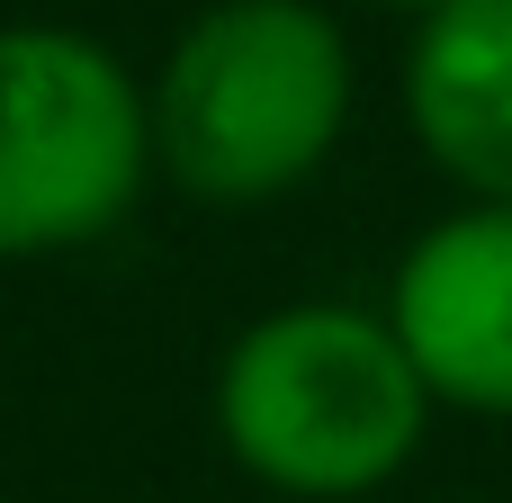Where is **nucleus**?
<instances>
[{
	"label": "nucleus",
	"mask_w": 512,
	"mask_h": 503,
	"mask_svg": "<svg viewBox=\"0 0 512 503\" xmlns=\"http://www.w3.org/2000/svg\"><path fill=\"white\" fill-rule=\"evenodd\" d=\"M378 9H405V18H423V9H432V0H378Z\"/></svg>",
	"instance_id": "nucleus-6"
},
{
	"label": "nucleus",
	"mask_w": 512,
	"mask_h": 503,
	"mask_svg": "<svg viewBox=\"0 0 512 503\" xmlns=\"http://www.w3.org/2000/svg\"><path fill=\"white\" fill-rule=\"evenodd\" d=\"M405 117L432 171L512 198V0H432L405 54Z\"/></svg>",
	"instance_id": "nucleus-5"
},
{
	"label": "nucleus",
	"mask_w": 512,
	"mask_h": 503,
	"mask_svg": "<svg viewBox=\"0 0 512 503\" xmlns=\"http://www.w3.org/2000/svg\"><path fill=\"white\" fill-rule=\"evenodd\" d=\"M153 162L126 63L72 27H0V261L108 234Z\"/></svg>",
	"instance_id": "nucleus-3"
},
{
	"label": "nucleus",
	"mask_w": 512,
	"mask_h": 503,
	"mask_svg": "<svg viewBox=\"0 0 512 503\" xmlns=\"http://www.w3.org/2000/svg\"><path fill=\"white\" fill-rule=\"evenodd\" d=\"M432 405L414 351L369 306H279L216 369L225 450L297 503L378 495L423 450Z\"/></svg>",
	"instance_id": "nucleus-2"
},
{
	"label": "nucleus",
	"mask_w": 512,
	"mask_h": 503,
	"mask_svg": "<svg viewBox=\"0 0 512 503\" xmlns=\"http://www.w3.org/2000/svg\"><path fill=\"white\" fill-rule=\"evenodd\" d=\"M144 108L189 198L261 207L333 162L351 126V45L315 0H216L180 27Z\"/></svg>",
	"instance_id": "nucleus-1"
},
{
	"label": "nucleus",
	"mask_w": 512,
	"mask_h": 503,
	"mask_svg": "<svg viewBox=\"0 0 512 503\" xmlns=\"http://www.w3.org/2000/svg\"><path fill=\"white\" fill-rule=\"evenodd\" d=\"M387 324L441 405L512 414V198H468L396 261Z\"/></svg>",
	"instance_id": "nucleus-4"
}]
</instances>
